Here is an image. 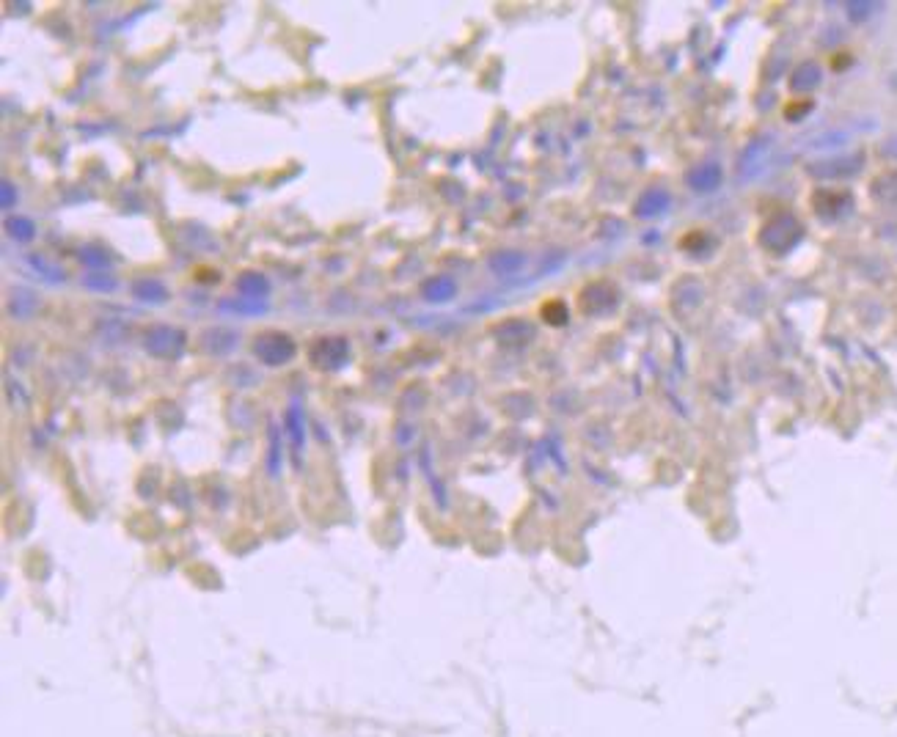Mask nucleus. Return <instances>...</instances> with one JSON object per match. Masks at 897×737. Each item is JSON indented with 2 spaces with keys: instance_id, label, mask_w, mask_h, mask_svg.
<instances>
[{
  "instance_id": "f257e3e1",
  "label": "nucleus",
  "mask_w": 897,
  "mask_h": 737,
  "mask_svg": "<svg viewBox=\"0 0 897 737\" xmlns=\"http://www.w3.org/2000/svg\"><path fill=\"white\" fill-rule=\"evenodd\" d=\"M254 352L256 358L262 363H267V366H281V363L292 361V355H295V341L289 339L287 333L270 330V333L256 336Z\"/></svg>"
},
{
  "instance_id": "7ed1b4c3",
  "label": "nucleus",
  "mask_w": 897,
  "mask_h": 737,
  "mask_svg": "<svg viewBox=\"0 0 897 737\" xmlns=\"http://www.w3.org/2000/svg\"><path fill=\"white\" fill-rule=\"evenodd\" d=\"M314 350H322V358L317 361V366H342L350 347H347L344 339H322Z\"/></svg>"
},
{
  "instance_id": "f03ea898",
  "label": "nucleus",
  "mask_w": 897,
  "mask_h": 737,
  "mask_svg": "<svg viewBox=\"0 0 897 737\" xmlns=\"http://www.w3.org/2000/svg\"><path fill=\"white\" fill-rule=\"evenodd\" d=\"M798 240H801V226H798L790 215H779V218L771 220V223L765 226L763 245L768 251L785 253L787 248H793Z\"/></svg>"
},
{
  "instance_id": "423d86ee",
  "label": "nucleus",
  "mask_w": 897,
  "mask_h": 737,
  "mask_svg": "<svg viewBox=\"0 0 897 737\" xmlns=\"http://www.w3.org/2000/svg\"><path fill=\"white\" fill-rule=\"evenodd\" d=\"M9 229H14L12 234L14 237H20V240H31V234H34V226H31L28 220H12Z\"/></svg>"
},
{
  "instance_id": "39448f33",
  "label": "nucleus",
  "mask_w": 897,
  "mask_h": 737,
  "mask_svg": "<svg viewBox=\"0 0 897 737\" xmlns=\"http://www.w3.org/2000/svg\"><path fill=\"white\" fill-rule=\"evenodd\" d=\"M424 295H427V300H449L455 295V281L452 278H435V281L424 286Z\"/></svg>"
},
{
  "instance_id": "20e7f679",
  "label": "nucleus",
  "mask_w": 897,
  "mask_h": 737,
  "mask_svg": "<svg viewBox=\"0 0 897 737\" xmlns=\"http://www.w3.org/2000/svg\"><path fill=\"white\" fill-rule=\"evenodd\" d=\"M790 86H793V91H801V94L815 91L820 86V69L815 64H801L796 69L793 80H790Z\"/></svg>"
}]
</instances>
